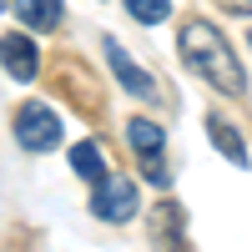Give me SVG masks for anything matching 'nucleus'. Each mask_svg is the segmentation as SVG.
I'll return each instance as SVG.
<instances>
[{
    "label": "nucleus",
    "instance_id": "nucleus-13",
    "mask_svg": "<svg viewBox=\"0 0 252 252\" xmlns=\"http://www.w3.org/2000/svg\"><path fill=\"white\" fill-rule=\"evenodd\" d=\"M247 46H252V31H247Z\"/></svg>",
    "mask_w": 252,
    "mask_h": 252
},
{
    "label": "nucleus",
    "instance_id": "nucleus-2",
    "mask_svg": "<svg viewBox=\"0 0 252 252\" xmlns=\"http://www.w3.org/2000/svg\"><path fill=\"white\" fill-rule=\"evenodd\" d=\"M10 126H15V141L26 146V152H51L61 141V116L46 106V101H26Z\"/></svg>",
    "mask_w": 252,
    "mask_h": 252
},
{
    "label": "nucleus",
    "instance_id": "nucleus-8",
    "mask_svg": "<svg viewBox=\"0 0 252 252\" xmlns=\"http://www.w3.org/2000/svg\"><path fill=\"white\" fill-rule=\"evenodd\" d=\"M15 15L26 20L31 31H56L66 20V5L61 0H15Z\"/></svg>",
    "mask_w": 252,
    "mask_h": 252
},
{
    "label": "nucleus",
    "instance_id": "nucleus-10",
    "mask_svg": "<svg viewBox=\"0 0 252 252\" xmlns=\"http://www.w3.org/2000/svg\"><path fill=\"white\" fill-rule=\"evenodd\" d=\"M121 5H126L131 20H141V26H161V20L172 15V0H121Z\"/></svg>",
    "mask_w": 252,
    "mask_h": 252
},
{
    "label": "nucleus",
    "instance_id": "nucleus-4",
    "mask_svg": "<svg viewBox=\"0 0 252 252\" xmlns=\"http://www.w3.org/2000/svg\"><path fill=\"white\" fill-rule=\"evenodd\" d=\"M0 66H5L15 81H35V71H40V51H35V40H31L26 31L0 35Z\"/></svg>",
    "mask_w": 252,
    "mask_h": 252
},
{
    "label": "nucleus",
    "instance_id": "nucleus-7",
    "mask_svg": "<svg viewBox=\"0 0 252 252\" xmlns=\"http://www.w3.org/2000/svg\"><path fill=\"white\" fill-rule=\"evenodd\" d=\"M207 136H212V146L232 161V166H247V146H242V136H237V126L227 121V116H207Z\"/></svg>",
    "mask_w": 252,
    "mask_h": 252
},
{
    "label": "nucleus",
    "instance_id": "nucleus-9",
    "mask_svg": "<svg viewBox=\"0 0 252 252\" xmlns=\"http://www.w3.org/2000/svg\"><path fill=\"white\" fill-rule=\"evenodd\" d=\"M71 172L81 182H101V177H106V157H101L96 141H76L71 146Z\"/></svg>",
    "mask_w": 252,
    "mask_h": 252
},
{
    "label": "nucleus",
    "instance_id": "nucleus-11",
    "mask_svg": "<svg viewBox=\"0 0 252 252\" xmlns=\"http://www.w3.org/2000/svg\"><path fill=\"white\" fill-rule=\"evenodd\" d=\"M146 161V182H157V187H166L172 177H166V166H161V157H141Z\"/></svg>",
    "mask_w": 252,
    "mask_h": 252
},
{
    "label": "nucleus",
    "instance_id": "nucleus-3",
    "mask_svg": "<svg viewBox=\"0 0 252 252\" xmlns=\"http://www.w3.org/2000/svg\"><path fill=\"white\" fill-rule=\"evenodd\" d=\"M136 207H141V202H136V182H131V177H101L96 192H91V217L111 222V227L131 222Z\"/></svg>",
    "mask_w": 252,
    "mask_h": 252
},
{
    "label": "nucleus",
    "instance_id": "nucleus-14",
    "mask_svg": "<svg viewBox=\"0 0 252 252\" xmlns=\"http://www.w3.org/2000/svg\"><path fill=\"white\" fill-rule=\"evenodd\" d=\"M0 10H5V0H0Z\"/></svg>",
    "mask_w": 252,
    "mask_h": 252
},
{
    "label": "nucleus",
    "instance_id": "nucleus-6",
    "mask_svg": "<svg viewBox=\"0 0 252 252\" xmlns=\"http://www.w3.org/2000/svg\"><path fill=\"white\" fill-rule=\"evenodd\" d=\"M126 146H131L136 157H161L166 131H161L152 116H131V121H126Z\"/></svg>",
    "mask_w": 252,
    "mask_h": 252
},
{
    "label": "nucleus",
    "instance_id": "nucleus-12",
    "mask_svg": "<svg viewBox=\"0 0 252 252\" xmlns=\"http://www.w3.org/2000/svg\"><path fill=\"white\" fill-rule=\"evenodd\" d=\"M217 10H227V15H252V0H217Z\"/></svg>",
    "mask_w": 252,
    "mask_h": 252
},
{
    "label": "nucleus",
    "instance_id": "nucleus-5",
    "mask_svg": "<svg viewBox=\"0 0 252 252\" xmlns=\"http://www.w3.org/2000/svg\"><path fill=\"white\" fill-rule=\"evenodd\" d=\"M101 46H106V61H111V71H116V81H121L126 91H131V96H141V101H157V81L146 76V71H141L136 61H131V56H126V51L116 46L111 35L101 40Z\"/></svg>",
    "mask_w": 252,
    "mask_h": 252
},
{
    "label": "nucleus",
    "instance_id": "nucleus-1",
    "mask_svg": "<svg viewBox=\"0 0 252 252\" xmlns=\"http://www.w3.org/2000/svg\"><path fill=\"white\" fill-rule=\"evenodd\" d=\"M177 46H182L187 71H197L212 91H222V96H242V91H247L242 61H237V51L227 46V35L212 26V20L187 15V20H182V31H177Z\"/></svg>",
    "mask_w": 252,
    "mask_h": 252
}]
</instances>
